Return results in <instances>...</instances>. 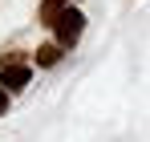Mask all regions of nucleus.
Here are the masks:
<instances>
[{"instance_id": "5", "label": "nucleus", "mask_w": 150, "mask_h": 142, "mask_svg": "<svg viewBox=\"0 0 150 142\" xmlns=\"http://www.w3.org/2000/svg\"><path fill=\"white\" fill-rule=\"evenodd\" d=\"M4 114H8V89L0 85V118H4Z\"/></svg>"}, {"instance_id": "3", "label": "nucleus", "mask_w": 150, "mask_h": 142, "mask_svg": "<svg viewBox=\"0 0 150 142\" xmlns=\"http://www.w3.org/2000/svg\"><path fill=\"white\" fill-rule=\"evenodd\" d=\"M65 8H69V0H41V24H57Z\"/></svg>"}, {"instance_id": "1", "label": "nucleus", "mask_w": 150, "mask_h": 142, "mask_svg": "<svg viewBox=\"0 0 150 142\" xmlns=\"http://www.w3.org/2000/svg\"><path fill=\"white\" fill-rule=\"evenodd\" d=\"M81 28H85V16H81L77 8H65V12L57 16V24H53L57 45H61V49H73L77 41H81Z\"/></svg>"}, {"instance_id": "2", "label": "nucleus", "mask_w": 150, "mask_h": 142, "mask_svg": "<svg viewBox=\"0 0 150 142\" xmlns=\"http://www.w3.org/2000/svg\"><path fill=\"white\" fill-rule=\"evenodd\" d=\"M28 81H33V69L28 65H16V61H8V65H0V85L12 94V89H25Z\"/></svg>"}, {"instance_id": "4", "label": "nucleus", "mask_w": 150, "mask_h": 142, "mask_svg": "<svg viewBox=\"0 0 150 142\" xmlns=\"http://www.w3.org/2000/svg\"><path fill=\"white\" fill-rule=\"evenodd\" d=\"M57 61H61V45H57V41L37 49V65H45V69H49V65H57Z\"/></svg>"}]
</instances>
